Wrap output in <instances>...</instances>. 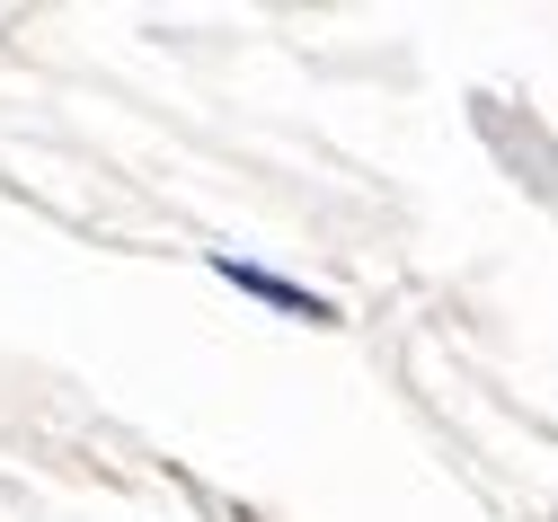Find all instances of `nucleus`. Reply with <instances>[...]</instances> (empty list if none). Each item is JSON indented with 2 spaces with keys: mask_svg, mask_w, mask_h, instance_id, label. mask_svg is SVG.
I'll return each instance as SVG.
<instances>
[{
  "mask_svg": "<svg viewBox=\"0 0 558 522\" xmlns=\"http://www.w3.org/2000/svg\"><path fill=\"white\" fill-rule=\"evenodd\" d=\"M214 275H222V283H240V292H257L266 311H293V319H311V328H337V302L302 292L293 275H266V266H240V257H214Z\"/></svg>",
  "mask_w": 558,
  "mask_h": 522,
  "instance_id": "obj_1",
  "label": "nucleus"
}]
</instances>
